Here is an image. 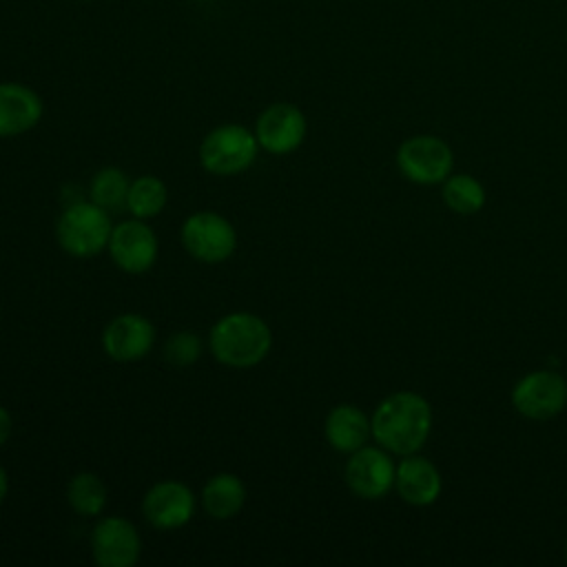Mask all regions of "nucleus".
Segmentation results:
<instances>
[{
    "label": "nucleus",
    "instance_id": "obj_4",
    "mask_svg": "<svg viewBox=\"0 0 567 567\" xmlns=\"http://www.w3.org/2000/svg\"><path fill=\"white\" fill-rule=\"evenodd\" d=\"M259 142L255 131L241 124H221L213 128L199 144V164L213 175H237L257 159Z\"/></svg>",
    "mask_w": 567,
    "mask_h": 567
},
{
    "label": "nucleus",
    "instance_id": "obj_1",
    "mask_svg": "<svg viewBox=\"0 0 567 567\" xmlns=\"http://www.w3.org/2000/svg\"><path fill=\"white\" fill-rule=\"evenodd\" d=\"M372 439L390 454L408 456L423 447L432 430V408L410 390L388 394L372 412Z\"/></svg>",
    "mask_w": 567,
    "mask_h": 567
},
{
    "label": "nucleus",
    "instance_id": "obj_9",
    "mask_svg": "<svg viewBox=\"0 0 567 567\" xmlns=\"http://www.w3.org/2000/svg\"><path fill=\"white\" fill-rule=\"evenodd\" d=\"M308 122L299 106L290 102L268 104L255 122V137L259 148L272 155H286L301 146L306 140Z\"/></svg>",
    "mask_w": 567,
    "mask_h": 567
},
{
    "label": "nucleus",
    "instance_id": "obj_12",
    "mask_svg": "<svg viewBox=\"0 0 567 567\" xmlns=\"http://www.w3.org/2000/svg\"><path fill=\"white\" fill-rule=\"evenodd\" d=\"M155 341L153 323L137 312H124L109 321L102 332L104 352L120 363L144 359Z\"/></svg>",
    "mask_w": 567,
    "mask_h": 567
},
{
    "label": "nucleus",
    "instance_id": "obj_21",
    "mask_svg": "<svg viewBox=\"0 0 567 567\" xmlns=\"http://www.w3.org/2000/svg\"><path fill=\"white\" fill-rule=\"evenodd\" d=\"M128 175L117 168V166H106L100 168L89 184V199L97 206H102L109 213L126 208V197H128Z\"/></svg>",
    "mask_w": 567,
    "mask_h": 567
},
{
    "label": "nucleus",
    "instance_id": "obj_5",
    "mask_svg": "<svg viewBox=\"0 0 567 567\" xmlns=\"http://www.w3.org/2000/svg\"><path fill=\"white\" fill-rule=\"evenodd\" d=\"M396 166L408 182L419 186L443 184L452 175L454 155L445 140L436 135H414L401 142Z\"/></svg>",
    "mask_w": 567,
    "mask_h": 567
},
{
    "label": "nucleus",
    "instance_id": "obj_19",
    "mask_svg": "<svg viewBox=\"0 0 567 567\" xmlns=\"http://www.w3.org/2000/svg\"><path fill=\"white\" fill-rule=\"evenodd\" d=\"M106 485L93 472H78L66 485V501L80 516H100L106 507Z\"/></svg>",
    "mask_w": 567,
    "mask_h": 567
},
{
    "label": "nucleus",
    "instance_id": "obj_11",
    "mask_svg": "<svg viewBox=\"0 0 567 567\" xmlns=\"http://www.w3.org/2000/svg\"><path fill=\"white\" fill-rule=\"evenodd\" d=\"M91 554L100 567H133L142 554V538L124 516H104L91 532Z\"/></svg>",
    "mask_w": 567,
    "mask_h": 567
},
{
    "label": "nucleus",
    "instance_id": "obj_8",
    "mask_svg": "<svg viewBox=\"0 0 567 567\" xmlns=\"http://www.w3.org/2000/svg\"><path fill=\"white\" fill-rule=\"evenodd\" d=\"M343 474L354 496L377 501L394 487L396 465L390 458V452L381 445H363L350 454Z\"/></svg>",
    "mask_w": 567,
    "mask_h": 567
},
{
    "label": "nucleus",
    "instance_id": "obj_17",
    "mask_svg": "<svg viewBox=\"0 0 567 567\" xmlns=\"http://www.w3.org/2000/svg\"><path fill=\"white\" fill-rule=\"evenodd\" d=\"M246 503V485L237 474L219 472L202 487L204 512L215 520H228L241 512Z\"/></svg>",
    "mask_w": 567,
    "mask_h": 567
},
{
    "label": "nucleus",
    "instance_id": "obj_24",
    "mask_svg": "<svg viewBox=\"0 0 567 567\" xmlns=\"http://www.w3.org/2000/svg\"><path fill=\"white\" fill-rule=\"evenodd\" d=\"M7 492H9V476H7L4 467L0 465V505H2V501L7 498Z\"/></svg>",
    "mask_w": 567,
    "mask_h": 567
},
{
    "label": "nucleus",
    "instance_id": "obj_22",
    "mask_svg": "<svg viewBox=\"0 0 567 567\" xmlns=\"http://www.w3.org/2000/svg\"><path fill=\"white\" fill-rule=\"evenodd\" d=\"M202 357V339L193 330H179L171 334L164 346V359L177 368L193 365Z\"/></svg>",
    "mask_w": 567,
    "mask_h": 567
},
{
    "label": "nucleus",
    "instance_id": "obj_14",
    "mask_svg": "<svg viewBox=\"0 0 567 567\" xmlns=\"http://www.w3.org/2000/svg\"><path fill=\"white\" fill-rule=\"evenodd\" d=\"M44 102L22 82H0V137H16L38 126Z\"/></svg>",
    "mask_w": 567,
    "mask_h": 567
},
{
    "label": "nucleus",
    "instance_id": "obj_6",
    "mask_svg": "<svg viewBox=\"0 0 567 567\" xmlns=\"http://www.w3.org/2000/svg\"><path fill=\"white\" fill-rule=\"evenodd\" d=\"M182 246L202 264H221L237 248L233 224L213 210H197L182 224Z\"/></svg>",
    "mask_w": 567,
    "mask_h": 567
},
{
    "label": "nucleus",
    "instance_id": "obj_23",
    "mask_svg": "<svg viewBox=\"0 0 567 567\" xmlns=\"http://www.w3.org/2000/svg\"><path fill=\"white\" fill-rule=\"evenodd\" d=\"M11 430H13V421H11V414H9V410H4L2 405H0V447L9 441V436H11Z\"/></svg>",
    "mask_w": 567,
    "mask_h": 567
},
{
    "label": "nucleus",
    "instance_id": "obj_10",
    "mask_svg": "<svg viewBox=\"0 0 567 567\" xmlns=\"http://www.w3.org/2000/svg\"><path fill=\"white\" fill-rule=\"evenodd\" d=\"M106 250L120 270L142 275L153 268L159 244L146 219L133 217L113 226Z\"/></svg>",
    "mask_w": 567,
    "mask_h": 567
},
{
    "label": "nucleus",
    "instance_id": "obj_16",
    "mask_svg": "<svg viewBox=\"0 0 567 567\" xmlns=\"http://www.w3.org/2000/svg\"><path fill=\"white\" fill-rule=\"evenodd\" d=\"M323 434L332 450L352 454L354 450L368 445V439L372 436V423L361 408L352 403H339L328 412Z\"/></svg>",
    "mask_w": 567,
    "mask_h": 567
},
{
    "label": "nucleus",
    "instance_id": "obj_27",
    "mask_svg": "<svg viewBox=\"0 0 567 567\" xmlns=\"http://www.w3.org/2000/svg\"><path fill=\"white\" fill-rule=\"evenodd\" d=\"M80 2H95V0H80Z\"/></svg>",
    "mask_w": 567,
    "mask_h": 567
},
{
    "label": "nucleus",
    "instance_id": "obj_13",
    "mask_svg": "<svg viewBox=\"0 0 567 567\" xmlns=\"http://www.w3.org/2000/svg\"><path fill=\"white\" fill-rule=\"evenodd\" d=\"M142 514L157 529H179L195 514V496L182 481H159L144 494Z\"/></svg>",
    "mask_w": 567,
    "mask_h": 567
},
{
    "label": "nucleus",
    "instance_id": "obj_2",
    "mask_svg": "<svg viewBox=\"0 0 567 567\" xmlns=\"http://www.w3.org/2000/svg\"><path fill=\"white\" fill-rule=\"evenodd\" d=\"M270 346V326L252 312L224 315L208 332L210 354L228 368H252L261 363Z\"/></svg>",
    "mask_w": 567,
    "mask_h": 567
},
{
    "label": "nucleus",
    "instance_id": "obj_7",
    "mask_svg": "<svg viewBox=\"0 0 567 567\" xmlns=\"http://www.w3.org/2000/svg\"><path fill=\"white\" fill-rule=\"evenodd\" d=\"M512 405L532 421H547L567 405V381L556 370H534L512 388Z\"/></svg>",
    "mask_w": 567,
    "mask_h": 567
},
{
    "label": "nucleus",
    "instance_id": "obj_18",
    "mask_svg": "<svg viewBox=\"0 0 567 567\" xmlns=\"http://www.w3.org/2000/svg\"><path fill=\"white\" fill-rule=\"evenodd\" d=\"M441 199L456 215H474L485 206V188L470 173H454L443 182Z\"/></svg>",
    "mask_w": 567,
    "mask_h": 567
},
{
    "label": "nucleus",
    "instance_id": "obj_3",
    "mask_svg": "<svg viewBox=\"0 0 567 567\" xmlns=\"http://www.w3.org/2000/svg\"><path fill=\"white\" fill-rule=\"evenodd\" d=\"M111 213L89 202H73L62 210L55 224V239L60 248L73 257H95L111 239Z\"/></svg>",
    "mask_w": 567,
    "mask_h": 567
},
{
    "label": "nucleus",
    "instance_id": "obj_15",
    "mask_svg": "<svg viewBox=\"0 0 567 567\" xmlns=\"http://www.w3.org/2000/svg\"><path fill=\"white\" fill-rule=\"evenodd\" d=\"M441 487H443L441 472L430 458L419 456L414 452L399 461L394 489L401 496V501L414 507H425L441 496Z\"/></svg>",
    "mask_w": 567,
    "mask_h": 567
},
{
    "label": "nucleus",
    "instance_id": "obj_26",
    "mask_svg": "<svg viewBox=\"0 0 567 567\" xmlns=\"http://www.w3.org/2000/svg\"><path fill=\"white\" fill-rule=\"evenodd\" d=\"M565 558H567V543H565Z\"/></svg>",
    "mask_w": 567,
    "mask_h": 567
},
{
    "label": "nucleus",
    "instance_id": "obj_25",
    "mask_svg": "<svg viewBox=\"0 0 567 567\" xmlns=\"http://www.w3.org/2000/svg\"><path fill=\"white\" fill-rule=\"evenodd\" d=\"M195 2H217V0H195Z\"/></svg>",
    "mask_w": 567,
    "mask_h": 567
},
{
    "label": "nucleus",
    "instance_id": "obj_20",
    "mask_svg": "<svg viewBox=\"0 0 567 567\" xmlns=\"http://www.w3.org/2000/svg\"><path fill=\"white\" fill-rule=\"evenodd\" d=\"M168 204V188L155 175H140L131 182L126 210L133 213L137 219H153L157 217Z\"/></svg>",
    "mask_w": 567,
    "mask_h": 567
}]
</instances>
